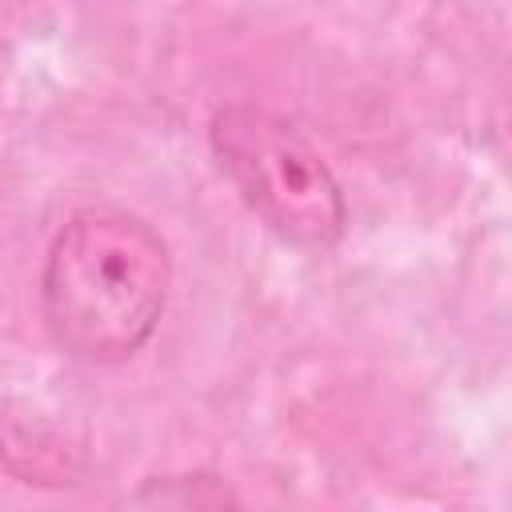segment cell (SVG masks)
<instances>
[{"label": "cell", "mask_w": 512, "mask_h": 512, "mask_svg": "<svg viewBox=\"0 0 512 512\" xmlns=\"http://www.w3.org/2000/svg\"><path fill=\"white\" fill-rule=\"evenodd\" d=\"M172 288L160 232L124 208H80L56 232L44 276V324L80 364H124L156 332Z\"/></svg>", "instance_id": "1"}, {"label": "cell", "mask_w": 512, "mask_h": 512, "mask_svg": "<svg viewBox=\"0 0 512 512\" xmlns=\"http://www.w3.org/2000/svg\"><path fill=\"white\" fill-rule=\"evenodd\" d=\"M212 152L240 200L284 244L328 252L340 244L348 204L324 156L276 112L228 104L212 116Z\"/></svg>", "instance_id": "2"}]
</instances>
